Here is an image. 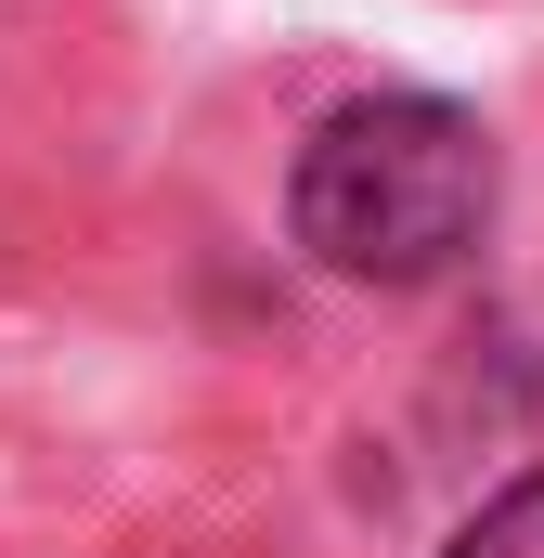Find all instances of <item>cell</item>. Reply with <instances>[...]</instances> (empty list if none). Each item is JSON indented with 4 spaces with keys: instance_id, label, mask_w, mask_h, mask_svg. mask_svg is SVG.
<instances>
[{
    "instance_id": "6da1fadb",
    "label": "cell",
    "mask_w": 544,
    "mask_h": 558,
    "mask_svg": "<svg viewBox=\"0 0 544 558\" xmlns=\"http://www.w3.org/2000/svg\"><path fill=\"white\" fill-rule=\"evenodd\" d=\"M285 221H298V247L324 274H350V286H428V274H454L480 247V221H493V143L441 92L337 105L298 143Z\"/></svg>"
},
{
    "instance_id": "7a4b0ae2",
    "label": "cell",
    "mask_w": 544,
    "mask_h": 558,
    "mask_svg": "<svg viewBox=\"0 0 544 558\" xmlns=\"http://www.w3.org/2000/svg\"><path fill=\"white\" fill-rule=\"evenodd\" d=\"M441 558H544V481H506L493 507H467Z\"/></svg>"
}]
</instances>
